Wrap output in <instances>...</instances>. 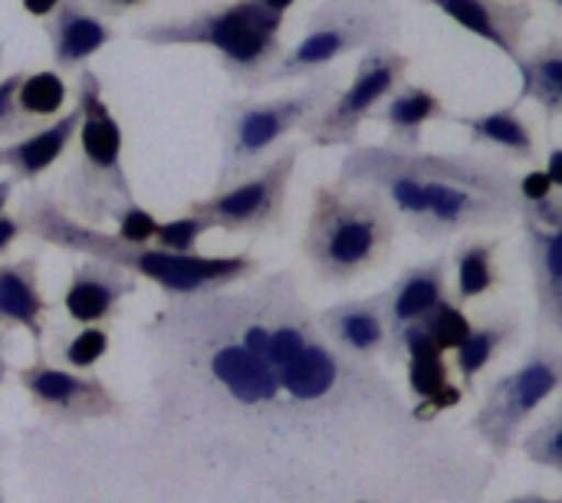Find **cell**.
Returning <instances> with one entry per match:
<instances>
[{
	"instance_id": "cell-45",
	"label": "cell",
	"mask_w": 562,
	"mask_h": 503,
	"mask_svg": "<svg viewBox=\"0 0 562 503\" xmlns=\"http://www.w3.org/2000/svg\"><path fill=\"white\" fill-rule=\"evenodd\" d=\"M0 66H3V43H0Z\"/></svg>"
},
{
	"instance_id": "cell-29",
	"label": "cell",
	"mask_w": 562,
	"mask_h": 503,
	"mask_svg": "<svg viewBox=\"0 0 562 503\" xmlns=\"http://www.w3.org/2000/svg\"><path fill=\"white\" fill-rule=\"evenodd\" d=\"M418 329L428 336V343L445 356V353H454L464 339H468V333H471V320L464 316V310H461V303H454V300H441L438 306H431L422 320H418Z\"/></svg>"
},
{
	"instance_id": "cell-39",
	"label": "cell",
	"mask_w": 562,
	"mask_h": 503,
	"mask_svg": "<svg viewBox=\"0 0 562 503\" xmlns=\"http://www.w3.org/2000/svg\"><path fill=\"white\" fill-rule=\"evenodd\" d=\"M20 3H23V10H26L30 16H40V20L49 16V13L59 7V0H20Z\"/></svg>"
},
{
	"instance_id": "cell-27",
	"label": "cell",
	"mask_w": 562,
	"mask_h": 503,
	"mask_svg": "<svg viewBox=\"0 0 562 503\" xmlns=\"http://www.w3.org/2000/svg\"><path fill=\"white\" fill-rule=\"evenodd\" d=\"M517 336V320H494L484 326H471L468 339L454 349V369L464 382V389H474L477 376L497 359V353L514 343Z\"/></svg>"
},
{
	"instance_id": "cell-34",
	"label": "cell",
	"mask_w": 562,
	"mask_h": 503,
	"mask_svg": "<svg viewBox=\"0 0 562 503\" xmlns=\"http://www.w3.org/2000/svg\"><path fill=\"white\" fill-rule=\"evenodd\" d=\"M115 237L122 244H132V247H148L155 241V231H158V217L151 211H145L138 201L128 204L119 217H115Z\"/></svg>"
},
{
	"instance_id": "cell-41",
	"label": "cell",
	"mask_w": 562,
	"mask_h": 503,
	"mask_svg": "<svg viewBox=\"0 0 562 503\" xmlns=\"http://www.w3.org/2000/svg\"><path fill=\"white\" fill-rule=\"evenodd\" d=\"M10 198H13V178H0V214H7Z\"/></svg>"
},
{
	"instance_id": "cell-11",
	"label": "cell",
	"mask_w": 562,
	"mask_h": 503,
	"mask_svg": "<svg viewBox=\"0 0 562 503\" xmlns=\"http://www.w3.org/2000/svg\"><path fill=\"white\" fill-rule=\"evenodd\" d=\"M418 188H422V221H418L415 234L425 237V241L461 234V231L504 227V224H510L517 217L507 204H497V201H491V198H484L477 191L458 188V185L418 181Z\"/></svg>"
},
{
	"instance_id": "cell-24",
	"label": "cell",
	"mask_w": 562,
	"mask_h": 503,
	"mask_svg": "<svg viewBox=\"0 0 562 503\" xmlns=\"http://www.w3.org/2000/svg\"><path fill=\"white\" fill-rule=\"evenodd\" d=\"M451 122L464 125L474 145H491L514 161L537 158V135L517 105H501V109H491L481 115H451Z\"/></svg>"
},
{
	"instance_id": "cell-15",
	"label": "cell",
	"mask_w": 562,
	"mask_h": 503,
	"mask_svg": "<svg viewBox=\"0 0 562 503\" xmlns=\"http://www.w3.org/2000/svg\"><path fill=\"white\" fill-rule=\"evenodd\" d=\"M135 293V277L102 260H82L63 293V310L76 326H102L119 313V303Z\"/></svg>"
},
{
	"instance_id": "cell-20",
	"label": "cell",
	"mask_w": 562,
	"mask_h": 503,
	"mask_svg": "<svg viewBox=\"0 0 562 503\" xmlns=\"http://www.w3.org/2000/svg\"><path fill=\"white\" fill-rule=\"evenodd\" d=\"M76 128H79V109L72 102L46 128H33V132L0 145V168H7L13 175V181H36V178H43L63 158V152L72 145Z\"/></svg>"
},
{
	"instance_id": "cell-44",
	"label": "cell",
	"mask_w": 562,
	"mask_h": 503,
	"mask_svg": "<svg viewBox=\"0 0 562 503\" xmlns=\"http://www.w3.org/2000/svg\"><path fill=\"white\" fill-rule=\"evenodd\" d=\"M0 455H3V438H0ZM0 503H3V491H0Z\"/></svg>"
},
{
	"instance_id": "cell-40",
	"label": "cell",
	"mask_w": 562,
	"mask_h": 503,
	"mask_svg": "<svg viewBox=\"0 0 562 503\" xmlns=\"http://www.w3.org/2000/svg\"><path fill=\"white\" fill-rule=\"evenodd\" d=\"M7 349H10V333H7V329H0V385H3V379H7V372H10Z\"/></svg>"
},
{
	"instance_id": "cell-6",
	"label": "cell",
	"mask_w": 562,
	"mask_h": 503,
	"mask_svg": "<svg viewBox=\"0 0 562 503\" xmlns=\"http://www.w3.org/2000/svg\"><path fill=\"white\" fill-rule=\"evenodd\" d=\"M398 36L402 10L395 7V0H323L306 16L296 43L286 46L277 66L267 72L263 86L323 76L336 59L349 53L398 46Z\"/></svg>"
},
{
	"instance_id": "cell-19",
	"label": "cell",
	"mask_w": 562,
	"mask_h": 503,
	"mask_svg": "<svg viewBox=\"0 0 562 503\" xmlns=\"http://www.w3.org/2000/svg\"><path fill=\"white\" fill-rule=\"evenodd\" d=\"M46 297L40 290V257L26 254L20 260L0 264V329H26L36 356L46 336Z\"/></svg>"
},
{
	"instance_id": "cell-13",
	"label": "cell",
	"mask_w": 562,
	"mask_h": 503,
	"mask_svg": "<svg viewBox=\"0 0 562 503\" xmlns=\"http://www.w3.org/2000/svg\"><path fill=\"white\" fill-rule=\"evenodd\" d=\"M267 336H270V323L257 320L250 326H244L240 343H227L211 356V372L214 379L240 402L257 405V402H270L280 392L277 372L270 369L263 349H267Z\"/></svg>"
},
{
	"instance_id": "cell-1",
	"label": "cell",
	"mask_w": 562,
	"mask_h": 503,
	"mask_svg": "<svg viewBox=\"0 0 562 503\" xmlns=\"http://www.w3.org/2000/svg\"><path fill=\"white\" fill-rule=\"evenodd\" d=\"M20 231L33 234L36 241L82 254L86 260H102L109 267H119L125 273H138L151 283H158L165 293L175 297H194L207 290H221L231 283H240L257 273V260L250 254H231V257H207V254H168L158 247H132L122 244L115 234L89 227L72 221L49 191H30L16 211Z\"/></svg>"
},
{
	"instance_id": "cell-21",
	"label": "cell",
	"mask_w": 562,
	"mask_h": 503,
	"mask_svg": "<svg viewBox=\"0 0 562 503\" xmlns=\"http://www.w3.org/2000/svg\"><path fill=\"white\" fill-rule=\"evenodd\" d=\"M379 115L389 128L392 148H402V152H418L425 128L431 122H451V112L445 109L441 96L428 86H418V82H402L382 102Z\"/></svg>"
},
{
	"instance_id": "cell-8",
	"label": "cell",
	"mask_w": 562,
	"mask_h": 503,
	"mask_svg": "<svg viewBox=\"0 0 562 503\" xmlns=\"http://www.w3.org/2000/svg\"><path fill=\"white\" fill-rule=\"evenodd\" d=\"M300 155L303 148L296 142L283 145L247 178L227 188H214V194L191 201L188 211L207 217L214 231L221 227L227 234H277L286 217V191Z\"/></svg>"
},
{
	"instance_id": "cell-10",
	"label": "cell",
	"mask_w": 562,
	"mask_h": 503,
	"mask_svg": "<svg viewBox=\"0 0 562 503\" xmlns=\"http://www.w3.org/2000/svg\"><path fill=\"white\" fill-rule=\"evenodd\" d=\"M26 399L33 402V409L59 425H76V422H99V418H112L122 412V402L105 389V382L99 376H86V372H69L59 369L53 362H46L43 356H36L30 366H23L16 372Z\"/></svg>"
},
{
	"instance_id": "cell-26",
	"label": "cell",
	"mask_w": 562,
	"mask_h": 503,
	"mask_svg": "<svg viewBox=\"0 0 562 503\" xmlns=\"http://www.w3.org/2000/svg\"><path fill=\"white\" fill-rule=\"evenodd\" d=\"M497 247H501L497 237H477V241H464L458 247V254H454L458 300L454 303H471V300H481L497 290V283H501Z\"/></svg>"
},
{
	"instance_id": "cell-17",
	"label": "cell",
	"mask_w": 562,
	"mask_h": 503,
	"mask_svg": "<svg viewBox=\"0 0 562 503\" xmlns=\"http://www.w3.org/2000/svg\"><path fill=\"white\" fill-rule=\"evenodd\" d=\"M319 329L329 339V346L342 349L349 359H359V362H372L389 349V326H385L379 297L342 300L323 310Z\"/></svg>"
},
{
	"instance_id": "cell-32",
	"label": "cell",
	"mask_w": 562,
	"mask_h": 503,
	"mask_svg": "<svg viewBox=\"0 0 562 503\" xmlns=\"http://www.w3.org/2000/svg\"><path fill=\"white\" fill-rule=\"evenodd\" d=\"M214 231V224L201 214H181V217H171V221H158V231H155V241L151 247L158 250H168V254H198V241Z\"/></svg>"
},
{
	"instance_id": "cell-22",
	"label": "cell",
	"mask_w": 562,
	"mask_h": 503,
	"mask_svg": "<svg viewBox=\"0 0 562 503\" xmlns=\"http://www.w3.org/2000/svg\"><path fill=\"white\" fill-rule=\"evenodd\" d=\"M524 250L540 316L550 329H562V234L524 221Z\"/></svg>"
},
{
	"instance_id": "cell-31",
	"label": "cell",
	"mask_w": 562,
	"mask_h": 503,
	"mask_svg": "<svg viewBox=\"0 0 562 503\" xmlns=\"http://www.w3.org/2000/svg\"><path fill=\"white\" fill-rule=\"evenodd\" d=\"M527 461H533L537 468H547L553 474L562 471V412H550L543 422H537V428H530L520 441Z\"/></svg>"
},
{
	"instance_id": "cell-5",
	"label": "cell",
	"mask_w": 562,
	"mask_h": 503,
	"mask_svg": "<svg viewBox=\"0 0 562 503\" xmlns=\"http://www.w3.org/2000/svg\"><path fill=\"white\" fill-rule=\"evenodd\" d=\"M339 92V79L329 72L306 79L303 86L270 96V99H231L217 112V135H221V168L217 188H227L247 178L254 168L267 161L273 148L290 132H303Z\"/></svg>"
},
{
	"instance_id": "cell-25",
	"label": "cell",
	"mask_w": 562,
	"mask_h": 503,
	"mask_svg": "<svg viewBox=\"0 0 562 503\" xmlns=\"http://www.w3.org/2000/svg\"><path fill=\"white\" fill-rule=\"evenodd\" d=\"M280 389L290 392L296 402H316L339 382V356L333 346L319 339H306V346L280 369Z\"/></svg>"
},
{
	"instance_id": "cell-30",
	"label": "cell",
	"mask_w": 562,
	"mask_h": 503,
	"mask_svg": "<svg viewBox=\"0 0 562 503\" xmlns=\"http://www.w3.org/2000/svg\"><path fill=\"white\" fill-rule=\"evenodd\" d=\"M105 353H109V333L102 326H82L79 333L53 346L56 362H63L69 372H89Z\"/></svg>"
},
{
	"instance_id": "cell-7",
	"label": "cell",
	"mask_w": 562,
	"mask_h": 503,
	"mask_svg": "<svg viewBox=\"0 0 562 503\" xmlns=\"http://www.w3.org/2000/svg\"><path fill=\"white\" fill-rule=\"evenodd\" d=\"M560 349L547 343L533 346L517 369L487 385L484 402L471 418V432L491 448L494 458H507L517 445L520 428L560 392Z\"/></svg>"
},
{
	"instance_id": "cell-46",
	"label": "cell",
	"mask_w": 562,
	"mask_h": 503,
	"mask_svg": "<svg viewBox=\"0 0 562 503\" xmlns=\"http://www.w3.org/2000/svg\"><path fill=\"white\" fill-rule=\"evenodd\" d=\"M550 3H553V7H562V0H550Z\"/></svg>"
},
{
	"instance_id": "cell-2",
	"label": "cell",
	"mask_w": 562,
	"mask_h": 503,
	"mask_svg": "<svg viewBox=\"0 0 562 503\" xmlns=\"http://www.w3.org/2000/svg\"><path fill=\"white\" fill-rule=\"evenodd\" d=\"M283 23L286 16L267 10L260 0H227L184 16H161L132 26V40L168 49V46H201L211 49L224 72L247 89H260L267 72L283 56Z\"/></svg>"
},
{
	"instance_id": "cell-12",
	"label": "cell",
	"mask_w": 562,
	"mask_h": 503,
	"mask_svg": "<svg viewBox=\"0 0 562 503\" xmlns=\"http://www.w3.org/2000/svg\"><path fill=\"white\" fill-rule=\"evenodd\" d=\"M461 30L497 46L510 63L524 53V36L537 16L530 0H422Z\"/></svg>"
},
{
	"instance_id": "cell-4",
	"label": "cell",
	"mask_w": 562,
	"mask_h": 503,
	"mask_svg": "<svg viewBox=\"0 0 562 503\" xmlns=\"http://www.w3.org/2000/svg\"><path fill=\"white\" fill-rule=\"evenodd\" d=\"M76 109V158L59 178L56 204L72 221L99 227L135 204V191L122 161V125L102 96V79L89 66L79 69Z\"/></svg>"
},
{
	"instance_id": "cell-14",
	"label": "cell",
	"mask_w": 562,
	"mask_h": 503,
	"mask_svg": "<svg viewBox=\"0 0 562 503\" xmlns=\"http://www.w3.org/2000/svg\"><path fill=\"white\" fill-rule=\"evenodd\" d=\"M43 30L59 76L79 72L95 53H102L115 40V30L86 0H59V7L43 16Z\"/></svg>"
},
{
	"instance_id": "cell-23",
	"label": "cell",
	"mask_w": 562,
	"mask_h": 503,
	"mask_svg": "<svg viewBox=\"0 0 562 503\" xmlns=\"http://www.w3.org/2000/svg\"><path fill=\"white\" fill-rule=\"evenodd\" d=\"M520 72V92L517 102H537L547 122H557L562 112V43L560 36H550L537 43L533 49L520 53L514 59Z\"/></svg>"
},
{
	"instance_id": "cell-37",
	"label": "cell",
	"mask_w": 562,
	"mask_h": 503,
	"mask_svg": "<svg viewBox=\"0 0 562 503\" xmlns=\"http://www.w3.org/2000/svg\"><path fill=\"white\" fill-rule=\"evenodd\" d=\"M20 221H16V214H0V257L20 241Z\"/></svg>"
},
{
	"instance_id": "cell-33",
	"label": "cell",
	"mask_w": 562,
	"mask_h": 503,
	"mask_svg": "<svg viewBox=\"0 0 562 503\" xmlns=\"http://www.w3.org/2000/svg\"><path fill=\"white\" fill-rule=\"evenodd\" d=\"M23 72H10L0 79V138H20L26 132H33L36 125L16 109V86H20Z\"/></svg>"
},
{
	"instance_id": "cell-28",
	"label": "cell",
	"mask_w": 562,
	"mask_h": 503,
	"mask_svg": "<svg viewBox=\"0 0 562 503\" xmlns=\"http://www.w3.org/2000/svg\"><path fill=\"white\" fill-rule=\"evenodd\" d=\"M66 79L56 69H36V72H23L20 86H16V109L36 125L43 119H59L66 112Z\"/></svg>"
},
{
	"instance_id": "cell-43",
	"label": "cell",
	"mask_w": 562,
	"mask_h": 503,
	"mask_svg": "<svg viewBox=\"0 0 562 503\" xmlns=\"http://www.w3.org/2000/svg\"><path fill=\"white\" fill-rule=\"evenodd\" d=\"M504 503H560L557 498H543V494H520V498H510Z\"/></svg>"
},
{
	"instance_id": "cell-38",
	"label": "cell",
	"mask_w": 562,
	"mask_h": 503,
	"mask_svg": "<svg viewBox=\"0 0 562 503\" xmlns=\"http://www.w3.org/2000/svg\"><path fill=\"white\" fill-rule=\"evenodd\" d=\"M547 178L557 185V188H562V148H550V158H547Z\"/></svg>"
},
{
	"instance_id": "cell-35",
	"label": "cell",
	"mask_w": 562,
	"mask_h": 503,
	"mask_svg": "<svg viewBox=\"0 0 562 503\" xmlns=\"http://www.w3.org/2000/svg\"><path fill=\"white\" fill-rule=\"evenodd\" d=\"M557 191L560 188L547 178V171L533 168V171L517 178V211L530 208V204H540V201H550V198H557Z\"/></svg>"
},
{
	"instance_id": "cell-18",
	"label": "cell",
	"mask_w": 562,
	"mask_h": 503,
	"mask_svg": "<svg viewBox=\"0 0 562 503\" xmlns=\"http://www.w3.org/2000/svg\"><path fill=\"white\" fill-rule=\"evenodd\" d=\"M445 297H448V257H431L425 264L408 267L385 293H379L382 316L389 326V343L398 339L405 326L418 323Z\"/></svg>"
},
{
	"instance_id": "cell-36",
	"label": "cell",
	"mask_w": 562,
	"mask_h": 503,
	"mask_svg": "<svg viewBox=\"0 0 562 503\" xmlns=\"http://www.w3.org/2000/svg\"><path fill=\"white\" fill-rule=\"evenodd\" d=\"M145 3H151V0H89V7H92L102 20H119V16H125V13L145 7Z\"/></svg>"
},
{
	"instance_id": "cell-16",
	"label": "cell",
	"mask_w": 562,
	"mask_h": 503,
	"mask_svg": "<svg viewBox=\"0 0 562 503\" xmlns=\"http://www.w3.org/2000/svg\"><path fill=\"white\" fill-rule=\"evenodd\" d=\"M385 353L392 356V362H405L408 366V389L431 412H445L451 405H461L464 392H458V385L451 382L445 356L428 343V336L418 329V323L405 326L398 333V339L389 343Z\"/></svg>"
},
{
	"instance_id": "cell-9",
	"label": "cell",
	"mask_w": 562,
	"mask_h": 503,
	"mask_svg": "<svg viewBox=\"0 0 562 503\" xmlns=\"http://www.w3.org/2000/svg\"><path fill=\"white\" fill-rule=\"evenodd\" d=\"M412 69V59L398 46H372L359 53L352 82L342 86L333 102L303 128L310 145L316 148H339L356 145L359 132L369 115L382 109V102L405 82Z\"/></svg>"
},
{
	"instance_id": "cell-3",
	"label": "cell",
	"mask_w": 562,
	"mask_h": 503,
	"mask_svg": "<svg viewBox=\"0 0 562 503\" xmlns=\"http://www.w3.org/2000/svg\"><path fill=\"white\" fill-rule=\"evenodd\" d=\"M398 217L372 188L316 185L303 234V257L323 283L342 287L389 260Z\"/></svg>"
},
{
	"instance_id": "cell-42",
	"label": "cell",
	"mask_w": 562,
	"mask_h": 503,
	"mask_svg": "<svg viewBox=\"0 0 562 503\" xmlns=\"http://www.w3.org/2000/svg\"><path fill=\"white\" fill-rule=\"evenodd\" d=\"M267 10H273V13H280V16H286L290 13V7L296 3V0H260Z\"/></svg>"
}]
</instances>
